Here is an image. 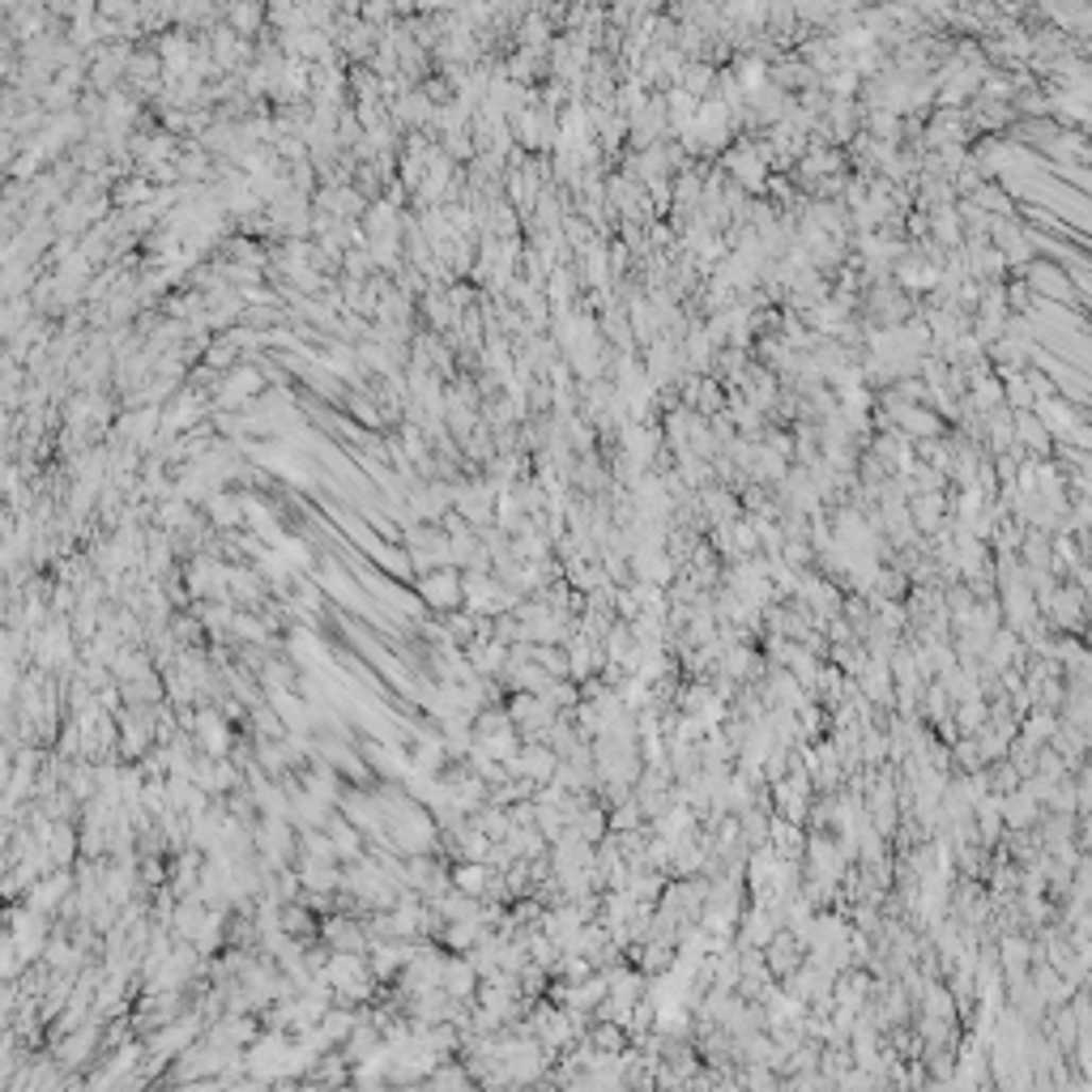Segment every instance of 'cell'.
I'll list each match as a JSON object with an SVG mask.
<instances>
[{
	"label": "cell",
	"mask_w": 1092,
	"mask_h": 1092,
	"mask_svg": "<svg viewBox=\"0 0 1092 1092\" xmlns=\"http://www.w3.org/2000/svg\"><path fill=\"white\" fill-rule=\"evenodd\" d=\"M0 355H5V342H0Z\"/></svg>",
	"instance_id": "cell-6"
},
{
	"label": "cell",
	"mask_w": 1092,
	"mask_h": 1092,
	"mask_svg": "<svg viewBox=\"0 0 1092 1092\" xmlns=\"http://www.w3.org/2000/svg\"><path fill=\"white\" fill-rule=\"evenodd\" d=\"M14 73H18V56L0 48V90H5V86L14 82Z\"/></svg>",
	"instance_id": "cell-5"
},
{
	"label": "cell",
	"mask_w": 1092,
	"mask_h": 1092,
	"mask_svg": "<svg viewBox=\"0 0 1092 1092\" xmlns=\"http://www.w3.org/2000/svg\"><path fill=\"white\" fill-rule=\"evenodd\" d=\"M35 317H39V312H35V304H31V300H10V304H0V342L18 338Z\"/></svg>",
	"instance_id": "cell-2"
},
{
	"label": "cell",
	"mask_w": 1092,
	"mask_h": 1092,
	"mask_svg": "<svg viewBox=\"0 0 1092 1092\" xmlns=\"http://www.w3.org/2000/svg\"><path fill=\"white\" fill-rule=\"evenodd\" d=\"M22 402H27V368L0 355V406L22 410Z\"/></svg>",
	"instance_id": "cell-1"
},
{
	"label": "cell",
	"mask_w": 1092,
	"mask_h": 1092,
	"mask_svg": "<svg viewBox=\"0 0 1092 1092\" xmlns=\"http://www.w3.org/2000/svg\"><path fill=\"white\" fill-rule=\"evenodd\" d=\"M226 22H231V31H235L239 39H248V35L260 31L265 10H256V5H235V10H226Z\"/></svg>",
	"instance_id": "cell-3"
},
{
	"label": "cell",
	"mask_w": 1092,
	"mask_h": 1092,
	"mask_svg": "<svg viewBox=\"0 0 1092 1092\" xmlns=\"http://www.w3.org/2000/svg\"><path fill=\"white\" fill-rule=\"evenodd\" d=\"M346 402H351V410H355V419L363 427H380V406H372L368 397H346Z\"/></svg>",
	"instance_id": "cell-4"
}]
</instances>
